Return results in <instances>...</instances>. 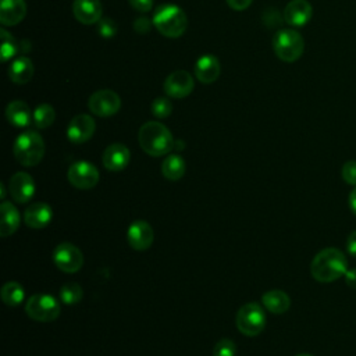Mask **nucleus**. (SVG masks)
<instances>
[{
    "mask_svg": "<svg viewBox=\"0 0 356 356\" xmlns=\"http://www.w3.org/2000/svg\"><path fill=\"white\" fill-rule=\"evenodd\" d=\"M193 78L191 76V74L188 71L184 70H178L171 72L163 85V89L165 92L167 96L174 97V99H182L186 97L188 95H191V92L193 90Z\"/></svg>",
    "mask_w": 356,
    "mask_h": 356,
    "instance_id": "11",
    "label": "nucleus"
},
{
    "mask_svg": "<svg viewBox=\"0 0 356 356\" xmlns=\"http://www.w3.org/2000/svg\"><path fill=\"white\" fill-rule=\"evenodd\" d=\"M348 202H349V207H350L352 213L356 216V186H355V189H352V192L349 193Z\"/></svg>",
    "mask_w": 356,
    "mask_h": 356,
    "instance_id": "39",
    "label": "nucleus"
},
{
    "mask_svg": "<svg viewBox=\"0 0 356 356\" xmlns=\"http://www.w3.org/2000/svg\"><path fill=\"white\" fill-rule=\"evenodd\" d=\"M186 170L185 160L179 154H170L164 159L161 164L163 177L170 181H178L184 177Z\"/></svg>",
    "mask_w": 356,
    "mask_h": 356,
    "instance_id": "25",
    "label": "nucleus"
},
{
    "mask_svg": "<svg viewBox=\"0 0 356 356\" xmlns=\"http://www.w3.org/2000/svg\"><path fill=\"white\" fill-rule=\"evenodd\" d=\"M235 352L236 345L234 343V341H231L229 338H222L216 343L213 349V356H235Z\"/></svg>",
    "mask_w": 356,
    "mask_h": 356,
    "instance_id": "31",
    "label": "nucleus"
},
{
    "mask_svg": "<svg viewBox=\"0 0 356 356\" xmlns=\"http://www.w3.org/2000/svg\"><path fill=\"white\" fill-rule=\"evenodd\" d=\"M0 191H1L0 197H1V199H4V197H6V188H4V184H0Z\"/></svg>",
    "mask_w": 356,
    "mask_h": 356,
    "instance_id": "40",
    "label": "nucleus"
},
{
    "mask_svg": "<svg viewBox=\"0 0 356 356\" xmlns=\"http://www.w3.org/2000/svg\"><path fill=\"white\" fill-rule=\"evenodd\" d=\"M8 192L17 203H26L35 195V181L28 172L18 171L10 178Z\"/></svg>",
    "mask_w": 356,
    "mask_h": 356,
    "instance_id": "14",
    "label": "nucleus"
},
{
    "mask_svg": "<svg viewBox=\"0 0 356 356\" xmlns=\"http://www.w3.org/2000/svg\"><path fill=\"white\" fill-rule=\"evenodd\" d=\"M134 29L138 33H147L150 31V21L147 18H138L134 22Z\"/></svg>",
    "mask_w": 356,
    "mask_h": 356,
    "instance_id": "35",
    "label": "nucleus"
},
{
    "mask_svg": "<svg viewBox=\"0 0 356 356\" xmlns=\"http://www.w3.org/2000/svg\"><path fill=\"white\" fill-rule=\"evenodd\" d=\"M345 281L348 286L356 289V268H350L345 273Z\"/></svg>",
    "mask_w": 356,
    "mask_h": 356,
    "instance_id": "38",
    "label": "nucleus"
},
{
    "mask_svg": "<svg viewBox=\"0 0 356 356\" xmlns=\"http://www.w3.org/2000/svg\"><path fill=\"white\" fill-rule=\"evenodd\" d=\"M13 152L19 164L33 167L39 164L44 156L43 138L36 131H25L15 139Z\"/></svg>",
    "mask_w": 356,
    "mask_h": 356,
    "instance_id": "4",
    "label": "nucleus"
},
{
    "mask_svg": "<svg viewBox=\"0 0 356 356\" xmlns=\"http://www.w3.org/2000/svg\"><path fill=\"white\" fill-rule=\"evenodd\" d=\"M25 296L24 288L17 281H8L1 286V299L10 307H17Z\"/></svg>",
    "mask_w": 356,
    "mask_h": 356,
    "instance_id": "26",
    "label": "nucleus"
},
{
    "mask_svg": "<svg viewBox=\"0 0 356 356\" xmlns=\"http://www.w3.org/2000/svg\"><path fill=\"white\" fill-rule=\"evenodd\" d=\"M348 271L346 256L337 248L320 250L312 260L310 273L318 282H332Z\"/></svg>",
    "mask_w": 356,
    "mask_h": 356,
    "instance_id": "1",
    "label": "nucleus"
},
{
    "mask_svg": "<svg viewBox=\"0 0 356 356\" xmlns=\"http://www.w3.org/2000/svg\"><path fill=\"white\" fill-rule=\"evenodd\" d=\"M26 14L25 0H1L0 3V22L4 26H14L19 24Z\"/></svg>",
    "mask_w": 356,
    "mask_h": 356,
    "instance_id": "19",
    "label": "nucleus"
},
{
    "mask_svg": "<svg viewBox=\"0 0 356 356\" xmlns=\"http://www.w3.org/2000/svg\"><path fill=\"white\" fill-rule=\"evenodd\" d=\"M346 250L350 256L356 257V231L350 232V235L348 236V241H346Z\"/></svg>",
    "mask_w": 356,
    "mask_h": 356,
    "instance_id": "37",
    "label": "nucleus"
},
{
    "mask_svg": "<svg viewBox=\"0 0 356 356\" xmlns=\"http://www.w3.org/2000/svg\"><path fill=\"white\" fill-rule=\"evenodd\" d=\"M296 356H312V355H307V353H299V355H296Z\"/></svg>",
    "mask_w": 356,
    "mask_h": 356,
    "instance_id": "41",
    "label": "nucleus"
},
{
    "mask_svg": "<svg viewBox=\"0 0 356 356\" xmlns=\"http://www.w3.org/2000/svg\"><path fill=\"white\" fill-rule=\"evenodd\" d=\"M129 4L140 13H147L153 7V0H129Z\"/></svg>",
    "mask_w": 356,
    "mask_h": 356,
    "instance_id": "34",
    "label": "nucleus"
},
{
    "mask_svg": "<svg viewBox=\"0 0 356 356\" xmlns=\"http://www.w3.org/2000/svg\"><path fill=\"white\" fill-rule=\"evenodd\" d=\"M53 217V210L47 203L36 202L28 206L24 211V221L29 228L42 229L44 228Z\"/></svg>",
    "mask_w": 356,
    "mask_h": 356,
    "instance_id": "18",
    "label": "nucleus"
},
{
    "mask_svg": "<svg viewBox=\"0 0 356 356\" xmlns=\"http://www.w3.org/2000/svg\"><path fill=\"white\" fill-rule=\"evenodd\" d=\"M53 261L58 270L72 274L81 270L83 264V256L75 245L70 242H61L53 250Z\"/></svg>",
    "mask_w": 356,
    "mask_h": 356,
    "instance_id": "8",
    "label": "nucleus"
},
{
    "mask_svg": "<svg viewBox=\"0 0 356 356\" xmlns=\"http://www.w3.org/2000/svg\"><path fill=\"white\" fill-rule=\"evenodd\" d=\"M67 178L70 184L78 189H90L97 185L100 174L92 163L86 160H79L70 165Z\"/></svg>",
    "mask_w": 356,
    "mask_h": 356,
    "instance_id": "9",
    "label": "nucleus"
},
{
    "mask_svg": "<svg viewBox=\"0 0 356 356\" xmlns=\"http://www.w3.org/2000/svg\"><path fill=\"white\" fill-rule=\"evenodd\" d=\"M156 29L167 38H179L188 28V18L184 10L175 4H161L153 15Z\"/></svg>",
    "mask_w": 356,
    "mask_h": 356,
    "instance_id": "3",
    "label": "nucleus"
},
{
    "mask_svg": "<svg viewBox=\"0 0 356 356\" xmlns=\"http://www.w3.org/2000/svg\"><path fill=\"white\" fill-rule=\"evenodd\" d=\"M0 38H1L0 58L3 63H6L7 60H11L17 54L18 44H17L15 39L6 29H0Z\"/></svg>",
    "mask_w": 356,
    "mask_h": 356,
    "instance_id": "28",
    "label": "nucleus"
},
{
    "mask_svg": "<svg viewBox=\"0 0 356 356\" xmlns=\"http://www.w3.org/2000/svg\"><path fill=\"white\" fill-rule=\"evenodd\" d=\"M342 178L346 184L356 186V160H348L343 163Z\"/></svg>",
    "mask_w": 356,
    "mask_h": 356,
    "instance_id": "33",
    "label": "nucleus"
},
{
    "mask_svg": "<svg viewBox=\"0 0 356 356\" xmlns=\"http://www.w3.org/2000/svg\"><path fill=\"white\" fill-rule=\"evenodd\" d=\"M236 327L238 330L246 335V337H256L259 335L264 327H266V314L263 307L256 303V302H250L243 305L238 313H236V318H235Z\"/></svg>",
    "mask_w": 356,
    "mask_h": 356,
    "instance_id": "6",
    "label": "nucleus"
},
{
    "mask_svg": "<svg viewBox=\"0 0 356 356\" xmlns=\"http://www.w3.org/2000/svg\"><path fill=\"white\" fill-rule=\"evenodd\" d=\"M312 15L313 8L307 0H291L284 10V19L292 26H305Z\"/></svg>",
    "mask_w": 356,
    "mask_h": 356,
    "instance_id": "16",
    "label": "nucleus"
},
{
    "mask_svg": "<svg viewBox=\"0 0 356 356\" xmlns=\"http://www.w3.org/2000/svg\"><path fill=\"white\" fill-rule=\"evenodd\" d=\"M33 72H35L33 64L25 56L17 57L11 63V67L8 68V76L17 85H24V83L29 82L33 76Z\"/></svg>",
    "mask_w": 356,
    "mask_h": 356,
    "instance_id": "22",
    "label": "nucleus"
},
{
    "mask_svg": "<svg viewBox=\"0 0 356 356\" xmlns=\"http://www.w3.org/2000/svg\"><path fill=\"white\" fill-rule=\"evenodd\" d=\"M261 303L270 313L282 314L289 309L291 299L284 291L273 289V291H268V292L263 293Z\"/></svg>",
    "mask_w": 356,
    "mask_h": 356,
    "instance_id": "24",
    "label": "nucleus"
},
{
    "mask_svg": "<svg viewBox=\"0 0 356 356\" xmlns=\"http://www.w3.org/2000/svg\"><path fill=\"white\" fill-rule=\"evenodd\" d=\"M1 211V224H0V235L1 236H8L14 234L21 222V216L19 211L14 204L10 202H3L0 206Z\"/></svg>",
    "mask_w": 356,
    "mask_h": 356,
    "instance_id": "23",
    "label": "nucleus"
},
{
    "mask_svg": "<svg viewBox=\"0 0 356 356\" xmlns=\"http://www.w3.org/2000/svg\"><path fill=\"white\" fill-rule=\"evenodd\" d=\"M221 72L220 61L213 54H204L195 64V75L202 83L214 82Z\"/></svg>",
    "mask_w": 356,
    "mask_h": 356,
    "instance_id": "20",
    "label": "nucleus"
},
{
    "mask_svg": "<svg viewBox=\"0 0 356 356\" xmlns=\"http://www.w3.org/2000/svg\"><path fill=\"white\" fill-rule=\"evenodd\" d=\"M273 49L280 60L293 63L303 54L305 40L293 29H281L273 38Z\"/></svg>",
    "mask_w": 356,
    "mask_h": 356,
    "instance_id": "5",
    "label": "nucleus"
},
{
    "mask_svg": "<svg viewBox=\"0 0 356 356\" xmlns=\"http://www.w3.org/2000/svg\"><path fill=\"white\" fill-rule=\"evenodd\" d=\"M103 165L113 172H118L122 171L129 160H131V153L129 149L122 145V143H113L110 146L106 147V150L103 152Z\"/></svg>",
    "mask_w": 356,
    "mask_h": 356,
    "instance_id": "15",
    "label": "nucleus"
},
{
    "mask_svg": "<svg viewBox=\"0 0 356 356\" xmlns=\"http://www.w3.org/2000/svg\"><path fill=\"white\" fill-rule=\"evenodd\" d=\"M228 6L232 8V10H236V11H242L245 8H248L252 3V0H227Z\"/></svg>",
    "mask_w": 356,
    "mask_h": 356,
    "instance_id": "36",
    "label": "nucleus"
},
{
    "mask_svg": "<svg viewBox=\"0 0 356 356\" xmlns=\"http://www.w3.org/2000/svg\"><path fill=\"white\" fill-rule=\"evenodd\" d=\"M74 17L83 25L97 24L102 19L100 0H74Z\"/></svg>",
    "mask_w": 356,
    "mask_h": 356,
    "instance_id": "17",
    "label": "nucleus"
},
{
    "mask_svg": "<svg viewBox=\"0 0 356 356\" xmlns=\"http://www.w3.org/2000/svg\"><path fill=\"white\" fill-rule=\"evenodd\" d=\"M117 29H118V26H117L115 21H113L110 18H102L97 22V32L103 38H113L117 33Z\"/></svg>",
    "mask_w": 356,
    "mask_h": 356,
    "instance_id": "32",
    "label": "nucleus"
},
{
    "mask_svg": "<svg viewBox=\"0 0 356 356\" xmlns=\"http://www.w3.org/2000/svg\"><path fill=\"white\" fill-rule=\"evenodd\" d=\"M128 243L132 249L138 252H143L149 249L154 239V232L152 225L145 220H136L134 221L127 232Z\"/></svg>",
    "mask_w": 356,
    "mask_h": 356,
    "instance_id": "12",
    "label": "nucleus"
},
{
    "mask_svg": "<svg viewBox=\"0 0 356 356\" xmlns=\"http://www.w3.org/2000/svg\"><path fill=\"white\" fill-rule=\"evenodd\" d=\"M25 312L35 321L49 323L60 316V305L57 299L49 293H36L26 300Z\"/></svg>",
    "mask_w": 356,
    "mask_h": 356,
    "instance_id": "7",
    "label": "nucleus"
},
{
    "mask_svg": "<svg viewBox=\"0 0 356 356\" xmlns=\"http://www.w3.org/2000/svg\"><path fill=\"white\" fill-rule=\"evenodd\" d=\"M54 118H56L54 108L47 103H42L33 110L32 122L36 128L44 129V128H49L54 122Z\"/></svg>",
    "mask_w": 356,
    "mask_h": 356,
    "instance_id": "27",
    "label": "nucleus"
},
{
    "mask_svg": "<svg viewBox=\"0 0 356 356\" xmlns=\"http://www.w3.org/2000/svg\"><path fill=\"white\" fill-rule=\"evenodd\" d=\"M95 128V120L89 114H78L70 121L67 127V138L70 142L76 145L85 143L93 136Z\"/></svg>",
    "mask_w": 356,
    "mask_h": 356,
    "instance_id": "13",
    "label": "nucleus"
},
{
    "mask_svg": "<svg viewBox=\"0 0 356 356\" xmlns=\"http://www.w3.org/2000/svg\"><path fill=\"white\" fill-rule=\"evenodd\" d=\"M139 145L145 153L153 157L167 154L174 149V138L170 129L157 121L145 122L138 134Z\"/></svg>",
    "mask_w": 356,
    "mask_h": 356,
    "instance_id": "2",
    "label": "nucleus"
},
{
    "mask_svg": "<svg viewBox=\"0 0 356 356\" xmlns=\"http://www.w3.org/2000/svg\"><path fill=\"white\" fill-rule=\"evenodd\" d=\"M172 111V104L167 97H157L152 103V113L157 118H167Z\"/></svg>",
    "mask_w": 356,
    "mask_h": 356,
    "instance_id": "30",
    "label": "nucleus"
},
{
    "mask_svg": "<svg viewBox=\"0 0 356 356\" xmlns=\"http://www.w3.org/2000/svg\"><path fill=\"white\" fill-rule=\"evenodd\" d=\"M6 117L10 124L18 128L28 127L33 120V113L28 107V104L22 100H14L8 103L6 108Z\"/></svg>",
    "mask_w": 356,
    "mask_h": 356,
    "instance_id": "21",
    "label": "nucleus"
},
{
    "mask_svg": "<svg viewBox=\"0 0 356 356\" xmlns=\"http://www.w3.org/2000/svg\"><path fill=\"white\" fill-rule=\"evenodd\" d=\"M88 107L95 115L111 117L121 108V99L111 89H100L92 93L88 100Z\"/></svg>",
    "mask_w": 356,
    "mask_h": 356,
    "instance_id": "10",
    "label": "nucleus"
},
{
    "mask_svg": "<svg viewBox=\"0 0 356 356\" xmlns=\"http://www.w3.org/2000/svg\"><path fill=\"white\" fill-rule=\"evenodd\" d=\"M82 296H83V291H82L81 285H78L75 282L64 284L60 289V299L65 305H75V303L81 302Z\"/></svg>",
    "mask_w": 356,
    "mask_h": 356,
    "instance_id": "29",
    "label": "nucleus"
}]
</instances>
